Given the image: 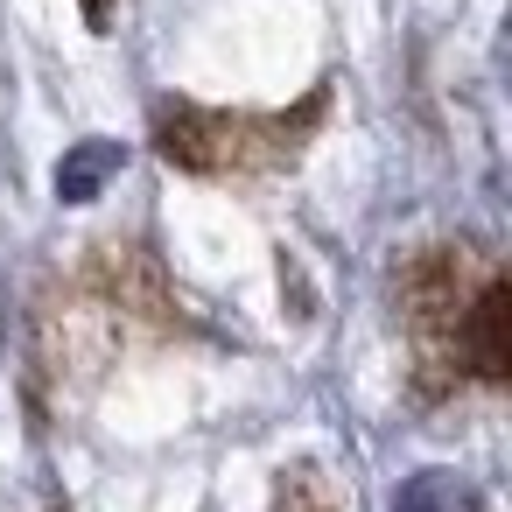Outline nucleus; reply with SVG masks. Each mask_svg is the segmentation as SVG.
Returning <instances> with one entry per match:
<instances>
[{
	"label": "nucleus",
	"mask_w": 512,
	"mask_h": 512,
	"mask_svg": "<svg viewBox=\"0 0 512 512\" xmlns=\"http://www.w3.org/2000/svg\"><path fill=\"white\" fill-rule=\"evenodd\" d=\"M330 113V85H316L302 106L288 113H211V106H190V99H155V148L162 162H176L183 176H204V183H267L281 176L323 127Z\"/></svg>",
	"instance_id": "f257e3e1"
},
{
	"label": "nucleus",
	"mask_w": 512,
	"mask_h": 512,
	"mask_svg": "<svg viewBox=\"0 0 512 512\" xmlns=\"http://www.w3.org/2000/svg\"><path fill=\"white\" fill-rule=\"evenodd\" d=\"M120 162H127L120 141H78V148L57 162V197H64V204H92V197L106 190V176H120Z\"/></svg>",
	"instance_id": "f03ea898"
},
{
	"label": "nucleus",
	"mask_w": 512,
	"mask_h": 512,
	"mask_svg": "<svg viewBox=\"0 0 512 512\" xmlns=\"http://www.w3.org/2000/svg\"><path fill=\"white\" fill-rule=\"evenodd\" d=\"M393 512H477V491L456 470H421L393 491Z\"/></svg>",
	"instance_id": "7ed1b4c3"
},
{
	"label": "nucleus",
	"mask_w": 512,
	"mask_h": 512,
	"mask_svg": "<svg viewBox=\"0 0 512 512\" xmlns=\"http://www.w3.org/2000/svg\"><path fill=\"white\" fill-rule=\"evenodd\" d=\"M106 8H113V0H85V15H92V22H106Z\"/></svg>",
	"instance_id": "20e7f679"
}]
</instances>
